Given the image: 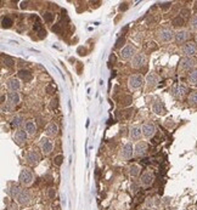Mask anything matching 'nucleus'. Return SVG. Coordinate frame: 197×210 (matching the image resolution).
Instances as JSON below:
<instances>
[{
	"label": "nucleus",
	"instance_id": "6ab92c4d",
	"mask_svg": "<svg viewBox=\"0 0 197 210\" xmlns=\"http://www.w3.org/2000/svg\"><path fill=\"white\" fill-rule=\"evenodd\" d=\"M190 38V33L189 30L186 29H180L178 32H175V43L178 44H184L189 40Z\"/></svg>",
	"mask_w": 197,
	"mask_h": 210
},
{
	"label": "nucleus",
	"instance_id": "f8f14e48",
	"mask_svg": "<svg viewBox=\"0 0 197 210\" xmlns=\"http://www.w3.org/2000/svg\"><path fill=\"white\" fill-rule=\"evenodd\" d=\"M26 160L30 165H37L40 162V153L37 150H30L28 151V153L26 154Z\"/></svg>",
	"mask_w": 197,
	"mask_h": 210
},
{
	"label": "nucleus",
	"instance_id": "1a4fd4ad",
	"mask_svg": "<svg viewBox=\"0 0 197 210\" xmlns=\"http://www.w3.org/2000/svg\"><path fill=\"white\" fill-rule=\"evenodd\" d=\"M196 64L197 62L195 61L194 57H184L179 62V69L180 70H192L196 67Z\"/></svg>",
	"mask_w": 197,
	"mask_h": 210
},
{
	"label": "nucleus",
	"instance_id": "f257e3e1",
	"mask_svg": "<svg viewBox=\"0 0 197 210\" xmlns=\"http://www.w3.org/2000/svg\"><path fill=\"white\" fill-rule=\"evenodd\" d=\"M20 183L24 187H29L34 182V172L29 168H23L18 176Z\"/></svg>",
	"mask_w": 197,
	"mask_h": 210
},
{
	"label": "nucleus",
	"instance_id": "473e14b6",
	"mask_svg": "<svg viewBox=\"0 0 197 210\" xmlns=\"http://www.w3.org/2000/svg\"><path fill=\"white\" fill-rule=\"evenodd\" d=\"M1 25H3V28H10L12 25V19L10 17H4L1 21Z\"/></svg>",
	"mask_w": 197,
	"mask_h": 210
},
{
	"label": "nucleus",
	"instance_id": "7ed1b4c3",
	"mask_svg": "<svg viewBox=\"0 0 197 210\" xmlns=\"http://www.w3.org/2000/svg\"><path fill=\"white\" fill-rule=\"evenodd\" d=\"M144 81H145V78L141 74H133V75L129 76V79H128V86L132 91H135V90L141 88Z\"/></svg>",
	"mask_w": 197,
	"mask_h": 210
},
{
	"label": "nucleus",
	"instance_id": "c9c22d12",
	"mask_svg": "<svg viewBox=\"0 0 197 210\" xmlns=\"http://www.w3.org/2000/svg\"><path fill=\"white\" fill-rule=\"evenodd\" d=\"M62 162H63V156H62V154H59V156H56V157H55V159H54L55 165L60 166L61 164H62Z\"/></svg>",
	"mask_w": 197,
	"mask_h": 210
},
{
	"label": "nucleus",
	"instance_id": "c756f323",
	"mask_svg": "<svg viewBox=\"0 0 197 210\" xmlns=\"http://www.w3.org/2000/svg\"><path fill=\"white\" fill-rule=\"evenodd\" d=\"M190 29L192 30V32H197V15H194L192 17L190 18Z\"/></svg>",
	"mask_w": 197,
	"mask_h": 210
},
{
	"label": "nucleus",
	"instance_id": "aec40b11",
	"mask_svg": "<svg viewBox=\"0 0 197 210\" xmlns=\"http://www.w3.org/2000/svg\"><path fill=\"white\" fill-rule=\"evenodd\" d=\"M13 139H15V141H16V143H18V145H23V143L27 141V139H28V134H27V131H26L24 129H20V130H17L16 132H15Z\"/></svg>",
	"mask_w": 197,
	"mask_h": 210
},
{
	"label": "nucleus",
	"instance_id": "7c9ffc66",
	"mask_svg": "<svg viewBox=\"0 0 197 210\" xmlns=\"http://www.w3.org/2000/svg\"><path fill=\"white\" fill-rule=\"evenodd\" d=\"M13 108H15V107L10 105L9 102L1 103V112H3V113H11V112L13 111Z\"/></svg>",
	"mask_w": 197,
	"mask_h": 210
},
{
	"label": "nucleus",
	"instance_id": "39448f33",
	"mask_svg": "<svg viewBox=\"0 0 197 210\" xmlns=\"http://www.w3.org/2000/svg\"><path fill=\"white\" fill-rule=\"evenodd\" d=\"M181 52L185 57H194L197 54V44L194 42H188L181 48Z\"/></svg>",
	"mask_w": 197,
	"mask_h": 210
},
{
	"label": "nucleus",
	"instance_id": "ea45409f",
	"mask_svg": "<svg viewBox=\"0 0 197 210\" xmlns=\"http://www.w3.org/2000/svg\"><path fill=\"white\" fill-rule=\"evenodd\" d=\"M57 106H59L57 99H51V101H50V107H51V108L55 109V108H57Z\"/></svg>",
	"mask_w": 197,
	"mask_h": 210
},
{
	"label": "nucleus",
	"instance_id": "79ce46f5",
	"mask_svg": "<svg viewBox=\"0 0 197 210\" xmlns=\"http://www.w3.org/2000/svg\"><path fill=\"white\" fill-rule=\"evenodd\" d=\"M130 188H132L133 194H135V193L139 191V185H138L136 182H133V183H132V186H130Z\"/></svg>",
	"mask_w": 197,
	"mask_h": 210
},
{
	"label": "nucleus",
	"instance_id": "2eb2a0df",
	"mask_svg": "<svg viewBox=\"0 0 197 210\" xmlns=\"http://www.w3.org/2000/svg\"><path fill=\"white\" fill-rule=\"evenodd\" d=\"M145 83H146L147 89H153L159 83V76L156 73H148L145 78Z\"/></svg>",
	"mask_w": 197,
	"mask_h": 210
},
{
	"label": "nucleus",
	"instance_id": "4468645a",
	"mask_svg": "<svg viewBox=\"0 0 197 210\" xmlns=\"http://www.w3.org/2000/svg\"><path fill=\"white\" fill-rule=\"evenodd\" d=\"M148 145L146 141H139L135 145V151H134V157H144L147 153Z\"/></svg>",
	"mask_w": 197,
	"mask_h": 210
},
{
	"label": "nucleus",
	"instance_id": "9b49d317",
	"mask_svg": "<svg viewBox=\"0 0 197 210\" xmlns=\"http://www.w3.org/2000/svg\"><path fill=\"white\" fill-rule=\"evenodd\" d=\"M141 129H142V135H144V137H146V139H151V137H153L154 134H156V126H154V124L152 121L144 123Z\"/></svg>",
	"mask_w": 197,
	"mask_h": 210
},
{
	"label": "nucleus",
	"instance_id": "f3484780",
	"mask_svg": "<svg viewBox=\"0 0 197 210\" xmlns=\"http://www.w3.org/2000/svg\"><path fill=\"white\" fill-rule=\"evenodd\" d=\"M186 94H188V88L183 84L175 85L172 89V95L174 97H177V99H183V97L186 96Z\"/></svg>",
	"mask_w": 197,
	"mask_h": 210
},
{
	"label": "nucleus",
	"instance_id": "a18cd8bd",
	"mask_svg": "<svg viewBox=\"0 0 197 210\" xmlns=\"http://www.w3.org/2000/svg\"><path fill=\"white\" fill-rule=\"evenodd\" d=\"M110 62H116V56H115V55H111V57H110Z\"/></svg>",
	"mask_w": 197,
	"mask_h": 210
},
{
	"label": "nucleus",
	"instance_id": "a19ab883",
	"mask_svg": "<svg viewBox=\"0 0 197 210\" xmlns=\"http://www.w3.org/2000/svg\"><path fill=\"white\" fill-rule=\"evenodd\" d=\"M170 6H172V3L170 1H168V3H162V4H159V7L162 9V10H168Z\"/></svg>",
	"mask_w": 197,
	"mask_h": 210
},
{
	"label": "nucleus",
	"instance_id": "423d86ee",
	"mask_svg": "<svg viewBox=\"0 0 197 210\" xmlns=\"http://www.w3.org/2000/svg\"><path fill=\"white\" fill-rule=\"evenodd\" d=\"M134 151H135V146H134L132 142H127L121 151V158H123L124 160L132 159L134 157Z\"/></svg>",
	"mask_w": 197,
	"mask_h": 210
},
{
	"label": "nucleus",
	"instance_id": "20e7f679",
	"mask_svg": "<svg viewBox=\"0 0 197 210\" xmlns=\"http://www.w3.org/2000/svg\"><path fill=\"white\" fill-rule=\"evenodd\" d=\"M158 39L162 43H172L175 40V32L170 28H164L158 32Z\"/></svg>",
	"mask_w": 197,
	"mask_h": 210
},
{
	"label": "nucleus",
	"instance_id": "f03ea898",
	"mask_svg": "<svg viewBox=\"0 0 197 210\" xmlns=\"http://www.w3.org/2000/svg\"><path fill=\"white\" fill-rule=\"evenodd\" d=\"M147 63V56L142 52H138L134 57L130 60V67L134 69H139L145 67Z\"/></svg>",
	"mask_w": 197,
	"mask_h": 210
},
{
	"label": "nucleus",
	"instance_id": "a878e982",
	"mask_svg": "<svg viewBox=\"0 0 197 210\" xmlns=\"http://www.w3.org/2000/svg\"><path fill=\"white\" fill-rule=\"evenodd\" d=\"M128 171L132 177H138L140 175V172H141V166L139 164H132V165H129Z\"/></svg>",
	"mask_w": 197,
	"mask_h": 210
},
{
	"label": "nucleus",
	"instance_id": "b1692460",
	"mask_svg": "<svg viewBox=\"0 0 197 210\" xmlns=\"http://www.w3.org/2000/svg\"><path fill=\"white\" fill-rule=\"evenodd\" d=\"M24 130L27 131L28 136H34L37 132V124L33 120H27L24 124Z\"/></svg>",
	"mask_w": 197,
	"mask_h": 210
},
{
	"label": "nucleus",
	"instance_id": "ddd939ff",
	"mask_svg": "<svg viewBox=\"0 0 197 210\" xmlns=\"http://www.w3.org/2000/svg\"><path fill=\"white\" fill-rule=\"evenodd\" d=\"M142 135V129L141 125L139 124H133L129 126V139L130 140H139Z\"/></svg>",
	"mask_w": 197,
	"mask_h": 210
},
{
	"label": "nucleus",
	"instance_id": "c03bdc74",
	"mask_svg": "<svg viewBox=\"0 0 197 210\" xmlns=\"http://www.w3.org/2000/svg\"><path fill=\"white\" fill-rule=\"evenodd\" d=\"M53 30H54V32H57V33H59V32H60V25H59V24L54 25V27H53Z\"/></svg>",
	"mask_w": 197,
	"mask_h": 210
},
{
	"label": "nucleus",
	"instance_id": "0eeeda50",
	"mask_svg": "<svg viewBox=\"0 0 197 210\" xmlns=\"http://www.w3.org/2000/svg\"><path fill=\"white\" fill-rule=\"evenodd\" d=\"M153 182H154V174L152 171H145L140 176V186H142L144 188L152 186Z\"/></svg>",
	"mask_w": 197,
	"mask_h": 210
},
{
	"label": "nucleus",
	"instance_id": "9d476101",
	"mask_svg": "<svg viewBox=\"0 0 197 210\" xmlns=\"http://www.w3.org/2000/svg\"><path fill=\"white\" fill-rule=\"evenodd\" d=\"M39 145H40V150L43 151V153L45 156H49L50 153L54 151V143H53V141H51L48 136L41 137Z\"/></svg>",
	"mask_w": 197,
	"mask_h": 210
},
{
	"label": "nucleus",
	"instance_id": "a211bd4d",
	"mask_svg": "<svg viewBox=\"0 0 197 210\" xmlns=\"http://www.w3.org/2000/svg\"><path fill=\"white\" fill-rule=\"evenodd\" d=\"M6 88L10 90V91H15V93H18L22 88V85H21V81L20 79L17 78H9L6 80Z\"/></svg>",
	"mask_w": 197,
	"mask_h": 210
},
{
	"label": "nucleus",
	"instance_id": "5701e85b",
	"mask_svg": "<svg viewBox=\"0 0 197 210\" xmlns=\"http://www.w3.org/2000/svg\"><path fill=\"white\" fill-rule=\"evenodd\" d=\"M24 124H26V121L23 119V117H21V115H15L11 119V126L13 127V129L20 130L22 126L24 127Z\"/></svg>",
	"mask_w": 197,
	"mask_h": 210
},
{
	"label": "nucleus",
	"instance_id": "f704fd0d",
	"mask_svg": "<svg viewBox=\"0 0 197 210\" xmlns=\"http://www.w3.org/2000/svg\"><path fill=\"white\" fill-rule=\"evenodd\" d=\"M190 15H191V11H190L189 9H183V10L180 11V17L184 18V19L188 18V17H190Z\"/></svg>",
	"mask_w": 197,
	"mask_h": 210
},
{
	"label": "nucleus",
	"instance_id": "412c9836",
	"mask_svg": "<svg viewBox=\"0 0 197 210\" xmlns=\"http://www.w3.org/2000/svg\"><path fill=\"white\" fill-rule=\"evenodd\" d=\"M45 132L48 137H56L59 135V125L56 123H49L46 125V129H45Z\"/></svg>",
	"mask_w": 197,
	"mask_h": 210
},
{
	"label": "nucleus",
	"instance_id": "4be33fe9",
	"mask_svg": "<svg viewBox=\"0 0 197 210\" xmlns=\"http://www.w3.org/2000/svg\"><path fill=\"white\" fill-rule=\"evenodd\" d=\"M6 97H7V102L11 106H17L20 102H21V96H20V94L18 93H15V91H10V93H7V95H6Z\"/></svg>",
	"mask_w": 197,
	"mask_h": 210
},
{
	"label": "nucleus",
	"instance_id": "bb28decb",
	"mask_svg": "<svg viewBox=\"0 0 197 210\" xmlns=\"http://www.w3.org/2000/svg\"><path fill=\"white\" fill-rule=\"evenodd\" d=\"M23 189L21 188L20 186H17V185H15V186H12L11 188L9 189V193H10V196H11V198H13V199H17V197L21 194V192H22Z\"/></svg>",
	"mask_w": 197,
	"mask_h": 210
},
{
	"label": "nucleus",
	"instance_id": "58836bf2",
	"mask_svg": "<svg viewBox=\"0 0 197 210\" xmlns=\"http://www.w3.org/2000/svg\"><path fill=\"white\" fill-rule=\"evenodd\" d=\"M124 40H125V39H124V37H121V38H119V39L117 40V43H116V49H119V48H122V46H123ZM123 48H124V46H123Z\"/></svg>",
	"mask_w": 197,
	"mask_h": 210
},
{
	"label": "nucleus",
	"instance_id": "393cba45",
	"mask_svg": "<svg viewBox=\"0 0 197 210\" xmlns=\"http://www.w3.org/2000/svg\"><path fill=\"white\" fill-rule=\"evenodd\" d=\"M152 111H153L157 115H164L165 112H167V111H165V108H164V105H163L161 101L153 102V105H152Z\"/></svg>",
	"mask_w": 197,
	"mask_h": 210
},
{
	"label": "nucleus",
	"instance_id": "6e6552de",
	"mask_svg": "<svg viewBox=\"0 0 197 210\" xmlns=\"http://www.w3.org/2000/svg\"><path fill=\"white\" fill-rule=\"evenodd\" d=\"M138 52H136V49L135 46H133V45H125L122 50L121 52H119V56H121V58L127 61V60H132L134 56H135Z\"/></svg>",
	"mask_w": 197,
	"mask_h": 210
},
{
	"label": "nucleus",
	"instance_id": "dca6fc26",
	"mask_svg": "<svg viewBox=\"0 0 197 210\" xmlns=\"http://www.w3.org/2000/svg\"><path fill=\"white\" fill-rule=\"evenodd\" d=\"M30 199H32V196H30V192L28 189H23L21 194L17 197L16 202L20 204V205H28L30 203Z\"/></svg>",
	"mask_w": 197,
	"mask_h": 210
},
{
	"label": "nucleus",
	"instance_id": "cd10ccee",
	"mask_svg": "<svg viewBox=\"0 0 197 210\" xmlns=\"http://www.w3.org/2000/svg\"><path fill=\"white\" fill-rule=\"evenodd\" d=\"M188 79H189V83L190 84L197 85V68H194L192 70H190Z\"/></svg>",
	"mask_w": 197,
	"mask_h": 210
},
{
	"label": "nucleus",
	"instance_id": "4c0bfd02",
	"mask_svg": "<svg viewBox=\"0 0 197 210\" xmlns=\"http://www.w3.org/2000/svg\"><path fill=\"white\" fill-rule=\"evenodd\" d=\"M55 196H56V191H55V188H49V189H48V197H49L50 199H54V198H55Z\"/></svg>",
	"mask_w": 197,
	"mask_h": 210
},
{
	"label": "nucleus",
	"instance_id": "49530a36",
	"mask_svg": "<svg viewBox=\"0 0 197 210\" xmlns=\"http://www.w3.org/2000/svg\"><path fill=\"white\" fill-rule=\"evenodd\" d=\"M195 43L197 44V35H196V38H195Z\"/></svg>",
	"mask_w": 197,
	"mask_h": 210
},
{
	"label": "nucleus",
	"instance_id": "e433bc0d",
	"mask_svg": "<svg viewBox=\"0 0 197 210\" xmlns=\"http://www.w3.org/2000/svg\"><path fill=\"white\" fill-rule=\"evenodd\" d=\"M43 17H44V21L45 22H51L54 19V15L51 13V12H45Z\"/></svg>",
	"mask_w": 197,
	"mask_h": 210
},
{
	"label": "nucleus",
	"instance_id": "37998d69",
	"mask_svg": "<svg viewBox=\"0 0 197 210\" xmlns=\"http://www.w3.org/2000/svg\"><path fill=\"white\" fill-rule=\"evenodd\" d=\"M4 62H5V64L10 66V67H12L13 63H15V62H13V60H12V58H10V57H6V58H5V60H4Z\"/></svg>",
	"mask_w": 197,
	"mask_h": 210
},
{
	"label": "nucleus",
	"instance_id": "c85d7f7f",
	"mask_svg": "<svg viewBox=\"0 0 197 210\" xmlns=\"http://www.w3.org/2000/svg\"><path fill=\"white\" fill-rule=\"evenodd\" d=\"M18 76L22 80H24V81H29V80H32V74L29 73L28 70H20L18 72Z\"/></svg>",
	"mask_w": 197,
	"mask_h": 210
},
{
	"label": "nucleus",
	"instance_id": "72a5a7b5",
	"mask_svg": "<svg viewBox=\"0 0 197 210\" xmlns=\"http://www.w3.org/2000/svg\"><path fill=\"white\" fill-rule=\"evenodd\" d=\"M184 22H185V19H184V18H181L180 16H178V17L173 18L172 24H173V25H175V27H180V25H183V24H184Z\"/></svg>",
	"mask_w": 197,
	"mask_h": 210
},
{
	"label": "nucleus",
	"instance_id": "2f4dec72",
	"mask_svg": "<svg viewBox=\"0 0 197 210\" xmlns=\"http://www.w3.org/2000/svg\"><path fill=\"white\" fill-rule=\"evenodd\" d=\"M189 103L191 106H197V90L192 91V93L189 95Z\"/></svg>",
	"mask_w": 197,
	"mask_h": 210
}]
</instances>
